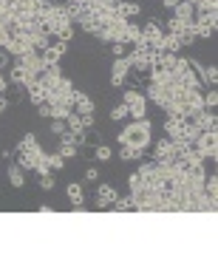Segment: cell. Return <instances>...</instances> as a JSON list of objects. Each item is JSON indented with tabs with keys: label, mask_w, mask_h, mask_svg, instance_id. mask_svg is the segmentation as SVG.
<instances>
[{
	"label": "cell",
	"mask_w": 218,
	"mask_h": 255,
	"mask_svg": "<svg viewBox=\"0 0 218 255\" xmlns=\"http://www.w3.org/2000/svg\"><path fill=\"white\" fill-rule=\"evenodd\" d=\"M9 182H11V187H23V184H26V170L17 167L14 162L9 164Z\"/></svg>",
	"instance_id": "cell-15"
},
{
	"label": "cell",
	"mask_w": 218,
	"mask_h": 255,
	"mask_svg": "<svg viewBox=\"0 0 218 255\" xmlns=\"http://www.w3.org/2000/svg\"><path fill=\"white\" fill-rule=\"evenodd\" d=\"M65 130H68V128H65V119H51V133H54V136H63Z\"/></svg>",
	"instance_id": "cell-33"
},
{
	"label": "cell",
	"mask_w": 218,
	"mask_h": 255,
	"mask_svg": "<svg viewBox=\"0 0 218 255\" xmlns=\"http://www.w3.org/2000/svg\"><path fill=\"white\" fill-rule=\"evenodd\" d=\"M113 57H127V43H110Z\"/></svg>",
	"instance_id": "cell-35"
},
{
	"label": "cell",
	"mask_w": 218,
	"mask_h": 255,
	"mask_svg": "<svg viewBox=\"0 0 218 255\" xmlns=\"http://www.w3.org/2000/svg\"><path fill=\"white\" fill-rule=\"evenodd\" d=\"M82 117V125H85V130H88V128L94 125V114H80Z\"/></svg>",
	"instance_id": "cell-39"
},
{
	"label": "cell",
	"mask_w": 218,
	"mask_h": 255,
	"mask_svg": "<svg viewBox=\"0 0 218 255\" xmlns=\"http://www.w3.org/2000/svg\"><path fill=\"white\" fill-rule=\"evenodd\" d=\"M139 11H142V9H139L136 3H125V0H119V6H116V14H119V17H125V20L136 17Z\"/></svg>",
	"instance_id": "cell-18"
},
{
	"label": "cell",
	"mask_w": 218,
	"mask_h": 255,
	"mask_svg": "<svg viewBox=\"0 0 218 255\" xmlns=\"http://www.w3.org/2000/svg\"><path fill=\"white\" fill-rule=\"evenodd\" d=\"M108 117L113 119V122H125V119H127V105H125V102H119V105H113Z\"/></svg>",
	"instance_id": "cell-24"
},
{
	"label": "cell",
	"mask_w": 218,
	"mask_h": 255,
	"mask_svg": "<svg viewBox=\"0 0 218 255\" xmlns=\"http://www.w3.org/2000/svg\"><path fill=\"white\" fill-rule=\"evenodd\" d=\"M187 119H190L193 125L199 128L201 133H204V130H218V119H216V114H210L207 108H204V111H196V114H190Z\"/></svg>",
	"instance_id": "cell-6"
},
{
	"label": "cell",
	"mask_w": 218,
	"mask_h": 255,
	"mask_svg": "<svg viewBox=\"0 0 218 255\" xmlns=\"http://www.w3.org/2000/svg\"><path fill=\"white\" fill-rule=\"evenodd\" d=\"M201 100H204V108H207V111H213V108L218 105V94H216V91H207L204 97H201Z\"/></svg>",
	"instance_id": "cell-31"
},
{
	"label": "cell",
	"mask_w": 218,
	"mask_h": 255,
	"mask_svg": "<svg viewBox=\"0 0 218 255\" xmlns=\"http://www.w3.org/2000/svg\"><path fill=\"white\" fill-rule=\"evenodd\" d=\"M136 159H142V150L139 147L122 145V162H136Z\"/></svg>",
	"instance_id": "cell-26"
},
{
	"label": "cell",
	"mask_w": 218,
	"mask_h": 255,
	"mask_svg": "<svg viewBox=\"0 0 218 255\" xmlns=\"http://www.w3.org/2000/svg\"><path fill=\"white\" fill-rule=\"evenodd\" d=\"M127 184H130V196H139V193H145V190H147L145 179H142L139 173H130V179H127Z\"/></svg>",
	"instance_id": "cell-21"
},
{
	"label": "cell",
	"mask_w": 218,
	"mask_h": 255,
	"mask_svg": "<svg viewBox=\"0 0 218 255\" xmlns=\"http://www.w3.org/2000/svg\"><path fill=\"white\" fill-rule=\"evenodd\" d=\"M40 213H43V216H48V213H54V207H48V204H40Z\"/></svg>",
	"instance_id": "cell-40"
},
{
	"label": "cell",
	"mask_w": 218,
	"mask_h": 255,
	"mask_svg": "<svg viewBox=\"0 0 218 255\" xmlns=\"http://www.w3.org/2000/svg\"><path fill=\"white\" fill-rule=\"evenodd\" d=\"M139 37H142V28L133 26V23H127V28H125V43H127V46H133Z\"/></svg>",
	"instance_id": "cell-25"
},
{
	"label": "cell",
	"mask_w": 218,
	"mask_h": 255,
	"mask_svg": "<svg viewBox=\"0 0 218 255\" xmlns=\"http://www.w3.org/2000/svg\"><path fill=\"white\" fill-rule=\"evenodd\" d=\"M9 68H11V71H9V82H14V85H23V88H26L28 80H34V77H28V74L23 71L20 65H14V63H11Z\"/></svg>",
	"instance_id": "cell-14"
},
{
	"label": "cell",
	"mask_w": 218,
	"mask_h": 255,
	"mask_svg": "<svg viewBox=\"0 0 218 255\" xmlns=\"http://www.w3.org/2000/svg\"><path fill=\"white\" fill-rule=\"evenodd\" d=\"M71 213H85V204H71Z\"/></svg>",
	"instance_id": "cell-42"
},
{
	"label": "cell",
	"mask_w": 218,
	"mask_h": 255,
	"mask_svg": "<svg viewBox=\"0 0 218 255\" xmlns=\"http://www.w3.org/2000/svg\"><path fill=\"white\" fill-rule=\"evenodd\" d=\"M113 210H119V213H125V210H133V196H119V199L113 201Z\"/></svg>",
	"instance_id": "cell-27"
},
{
	"label": "cell",
	"mask_w": 218,
	"mask_h": 255,
	"mask_svg": "<svg viewBox=\"0 0 218 255\" xmlns=\"http://www.w3.org/2000/svg\"><path fill=\"white\" fill-rule=\"evenodd\" d=\"M48 156V167H51V170H63L65 167V159L60 153H46Z\"/></svg>",
	"instance_id": "cell-28"
},
{
	"label": "cell",
	"mask_w": 218,
	"mask_h": 255,
	"mask_svg": "<svg viewBox=\"0 0 218 255\" xmlns=\"http://www.w3.org/2000/svg\"><path fill=\"white\" fill-rule=\"evenodd\" d=\"M14 65H20L23 71L28 74V77H40L43 74V68H46V63H43V57L37 54V51H26V54H20V57H14Z\"/></svg>",
	"instance_id": "cell-3"
},
{
	"label": "cell",
	"mask_w": 218,
	"mask_h": 255,
	"mask_svg": "<svg viewBox=\"0 0 218 255\" xmlns=\"http://www.w3.org/2000/svg\"><path fill=\"white\" fill-rule=\"evenodd\" d=\"M162 34H164V31L159 28V20H150V23H147V26L142 28V40H145V43H147L150 48H153L156 43H159V37H162Z\"/></svg>",
	"instance_id": "cell-11"
},
{
	"label": "cell",
	"mask_w": 218,
	"mask_h": 255,
	"mask_svg": "<svg viewBox=\"0 0 218 255\" xmlns=\"http://www.w3.org/2000/svg\"><path fill=\"white\" fill-rule=\"evenodd\" d=\"M40 142H37V136L34 133H26V136L20 139V145H17V150H28V147H37Z\"/></svg>",
	"instance_id": "cell-30"
},
{
	"label": "cell",
	"mask_w": 218,
	"mask_h": 255,
	"mask_svg": "<svg viewBox=\"0 0 218 255\" xmlns=\"http://www.w3.org/2000/svg\"><path fill=\"white\" fill-rule=\"evenodd\" d=\"M85 182H100V170L97 167H88L85 170Z\"/></svg>",
	"instance_id": "cell-37"
},
{
	"label": "cell",
	"mask_w": 218,
	"mask_h": 255,
	"mask_svg": "<svg viewBox=\"0 0 218 255\" xmlns=\"http://www.w3.org/2000/svg\"><path fill=\"white\" fill-rule=\"evenodd\" d=\"M74 111L77 114H94V100L85 91H77L74 88Z\"/></svg>",
	"instance_id": "cell-10"
},
{
	"label": "cell",
	"mask_w": 218,
	"mask_h": 255,
	"mask_svg": "<svg viewBox=\"0 0 218 255\" xmlns=\"http://www.w3.org/2000/svg\"><path fill=\"white\" fill-rule=\"evenodd\" d=\"M150 133H153V122L147 117L142 119H133L130 125L122 128V133H119V145H130V147H139V150H145L150 145Z\"/></svg>",
	"instance_id": "cell-1"
},
{
	"label": "cell",
	"mask_w": 218,
	"mask_h": 255,
	"mask_svg": "<svg viewBox=\"0 0 218 255\" xmlns=\"http://www.w3.org/2000/svg\"><path fill=\"white\" fill-rule=\"evenodd\" d=\"M193 11H196V6L184 0V3H176V6H173V17H179V20H184V23H190V20H193Z\"/></svg>",
	"instance_id": "cell-13"
},
{
	"label": "cell",
	"mask_w": 218,
	"mask_h": 255,
	"mask_svg": "<svg viewBox=\"0 0 218 255\" xmlns=\"http://www.w3.org/2000/svg\"><path fill=\"white\" fill-rule=\"evenodd\" d=\"M147 100H153L162 111H167V105H170V91H167L164 85H156V82H150V85H147Z\"/></svg>",
	"instance_id": "cell-9"
},
{
	"label": "cell",
	"mask_w": 218,
	"mask_h": 255,
	"mask_svg": "<svg viewBox=\"0 0 218 255\" xmlns=\"http://www.w3.org/2000/svg\"><path fill=\"white\" fill-rule=\"evenodd\" d=\"M65 196H68V201H71V204H82V201H85L80 182H71V184H68V187H65Z\"/></svg>",
	"instance_id": "cell-19"
},
{
	"label": "cell",
	"mask_w": 218,
	"mask_h": 255,
	"mask_svg": "<svg viewBox=\"0 0 218 255\" xmlns=\"http://www.w3.org/2000/svg\"><path fill=\"white\" fill-rule=\"evenodd\" d=\"M204 193H207L210 199H216V201H218V176H216V173L204 179Z\"/></svg>",
	"instance_id": "cell-22"
},
{
	"label": "cell",
	"mask_w": 218,
	"mask_h": 255,
	"mask_svg": "<svg viewBox=\"0 0 218 255\" xmlns=\"http://www.w3.org/2000/svg\"><path fill=\"white\" fill-rule=\"evenodd\" d=\"M6 85H9V80H6V77H3V74H0V94L6 91Z\"/></svg>",
	"instance_id": "cell-41"
},
{
	"label": "cell",
	"mask_w": 218,
	"mask_h": 255,
	"mask_svg": "<svg viewBox=\"0 0 218 255\" xmlns=\"http://www.w3.org/2000/svg\"><path fill=\"white\" fill-rule=\"evenodd\" d=\"M68 51V43H63V40H57V43H51V46H46L43 51H40V57H43V63L46 65H54L63 60V54Z\"/></svg>",
	"instance_id": "cell-7"
},
{
	"label": "cell",
	"mask_w": 218,
	"mask_h": 255,
	"mask_svg": "<svg viewBox=\"0 0 218 255\" xmlns=\"http://www.w3.org/2000/svg\"><path fill=\"white\" fill-rule=\"evenodd\" d=\"M11 65V57L6 54V51H0V71H3V68H9Z\"/></svg>",
	"instance_id": "cell-38"
},
{
	"label": "cell",
	"mask_w": 218,
	"mask_h": 255,
	"mask_svg": "<svg viewBox=\"0 0 218 255\" xmlns=\"http://www.w3.org/2000/svg\"><path fill=\"white\" fill-rule=\"evenodd\" d=\"M119 199V193L110 187V184H100L97 187V196H94V207L97 210H108V207H113V201Z\"/></svg>",
	"instance_id": "cell-4"
},
{
	"label": "cell",
	"mask_w": 218,
	"mask_h": 255,
	"mask_svg": "<svg viewBox=\"0 0 218 255\" xmlns=\"http://www.w3.org/2000/svg\"><path fill=\"white\" fill-rule=\"evenodd\" d=\"M37 114H40V117H46V119H51V102H40V105H37Z\"/></svg>",
	"instance_id": "cell-36"
},
{
	"label": "cell",
	"mask_w": 218,
	"mask_h": 255,
	"mask_svg": "<svg viewBox=\"0 0 218 255\" xmlns=\"http://www.w3.org/2000/svg\"><path fill=\"white\" fill-rule=\"evenodd\" d=\"M57 153L63 156V159H77V156H80V147L74 145V142H63V145H60V150H57Z\"/></svg>",
	"instance_id": "cell-23"
},
{
	"label": "cell",
	"mask_w": 218,
	"mask_h": 255,
	"mask_svg": "<svg viewBox=\"0 0 218 255\" xmlns=\"http://www.w3.org/2000/svg\"><path fill=\"white\" fill-rule=\"evenodd\" d=\"M57 40H63V43H71V37H74V23H68V26H63L60 31H57Z\"/></svg>",
	"instance_id": "cell-29"
},
{
	"label": "cell",
	"mask_w": 218,
	"mask_h": 255,
	"mask_svg": "<svg viewBox=\"0 0 218 255\" xmlns=\"http://www.w3.org/2000/svg\"><path fill=\"white\" fill-rule=\"evenodd\" d=\"M65 128H68L71 133H82V130H85V125H82V117L77 114V111H71V114H68V119H65Z\"/></svg>",
	"instance_id": "cell-20"
},
{
	"label": "cell",
	"mask_w": 218,
	"mask_h": 255,
	"mask_svg": "<svg viewBox=\"0 0 218 255\" xmlns=\"http://www.w3.org/2000/svg\"><path fill=\"white\" fill-rule=\"evenodd\" d=\"M110 156H113V150L108 145H97V159L100 162H110Z\"/></svg>",
	"instance_id": "cell-32"
},
{
	"label": "cell",
	"mask_w": 218,
	"mask_h": 255,
	"mask_svg": "<svg viewBox=\"0 0 218 255\" xmlns=\"http://www.w3.org/2000/svg\"><path fill=\"white\" fill-rule=\"evenodd\" d=\"M122 102H125L127 108H130V105H139V102H147V97L142 91H139V88H127L125 94H122Z\"/></svg>",
	"instance_id": "cell-17"
},
{
	"label": "cell",
	"mask_w": 218,
	"mask_h": 255,
	"mask_svg": "<svg viewBox=\"0 0 218 255\" xmlns=\"http://www.w3.org/2000/svg\"><path fill=\"white\" fill-rule=\"evenodd\" d=\"M167 34H173L176 40H179V37H184V34H187V23H184V20H179V17H170V20H167Z\"/></svg>",
	"instance_id": "cell-16"
},
{
	"label": "cell",
	"mask_w": 218,
	"mask_h": 255,
	"mask_svg": "<svg viewBox=\"0 0 218 255\" xmlns=\"http://www.w3.org/2000/svg\"><path fill=\"white\" fill-rule=\"evenodd\" d=\"M127 74H130V60H127V57H116V60H113V71H110V85H113V88L125 85Z\"/></svg>",
	"instance_id": "cell-5"
},
{
	"label": "cell",
	"mask_w": 218,
	"mask_h": 255,
	"mask_svg": "<svg viewBox=\"0 0 218 255\" xmlns=\"http://www.w3.org/2000/svg\"><path fill=\"white\" fill-rule=\"evenodd\" d=\"M182 130H184V119H173V117H167L164 119V136L167 139H182Z\"/></svg>",
	"instance_id": "cell-12"
},
{
	"label": "cell",
	"mask_w": 218,
	"mask_h": 255,
	"mask_svg": "<svg viewBox=\"0 0 218 255\" xmlns=\"http://www.w3.org/2000/svg\"><path fill=\"white\" fill-rule=\"evenodd\" d=\"M40 190H54V179H51V173L40 176Z\"/></svg>",
	"instance_id": "cell-34"
},
{
	"label": "cell",
	"mask_w": 218,
	"mask_h": 255,
	"mask_svg": "<svg viewBox=\"0 0 218 255\" xmlns=\"http://www.w3.org/2000/svg\"><path fill=\"white\" fill-rule=\"evenodd\" d=\"M193 147L201 153V159H218V130H204L199 133V139L193 142Z\"/></svg>",
	"instance_id": "cell-2"
},
{
	"label": "cell",
	"mask_w": 218,
	"mask_h": 255,
	"mask_svg": "<svg viewBox=\"0 0 218 255\" xmlns=\"http://www.w3.org/2000/svg\"><path fill=\"white\" fill-rule=\"evenodd\" d=\"M173 156H176V145H173V139L162 136L159 142H156V156H153V162H159V164L173 162Z\"/></svg>",
	"instance_id": "cell-8"
}]
</instances>
